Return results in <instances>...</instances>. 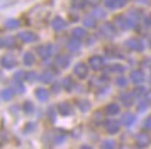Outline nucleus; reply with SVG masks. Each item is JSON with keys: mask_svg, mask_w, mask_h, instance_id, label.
<instances>
[{"mask_svg": "<svg viewBox=\"0 0 151 149\" xmlns=\"http://www.w3.org/2000/svg\"><path fill=\"white\" fill-rule=\"evenodd\" d=\"M113 24H115L118 28L123 29V31L130 29V28L134 25V24L132 22V20L127 17V14H118V16L113 18Z\"/></svg>", "mask_w": 151, "mask_h": 149, "instance_id": "f257e3e1", "label": "nucleus"}, {"mask_svg": "<svg viewBox=\"0 0 151 149\" xmlns=\"http://www.w3.org/2000/svg\"><path fill=\"white\" fill-rule=\"evenodd\" d=\"M99 34L105 39H112V38L116 36V25L112 22H104L99 27Z\"/></svg>", "mask_w": 151, "mask_h": 149, "instance_id": "f03ea898", "label": "nucleus"}, {"mask_svg": "<svg viewBox=\"0 0 151 149\" xmlns=\"http://www.w3.org/2000/svg\"><path fill=\"white\" fill-rule=\"evenodd\" d=\"M124 45H126V48L133 50V52H143L144 50V43L139 38H130L124 42Z\"/></svg>", "mask_w": 151, "mask_h": 149, "instance_id": "7ed1b4c3", "label": "nucleus"}, {"mask_svg": "<svg viewBox=\"0 0 151 149\" xmlns=\"http://www.w3.org/2000/svg\"><path fill=\"white\" fill-rule=\"evenodd\" d=\"M52 53H53V46L50 43H45V45H41L37 48V54L43 60L49 59L52 56Z\"/></svg>", "mask_w": 151, "mask_h": 149, "instance_id": "20e7f679", "label": "nucleus"}, {"mask_svg": "<svg viewBox=\"0 0 151 149\" xmlns=\"http://www.w3.org/2000/svg\"><path fill=\"white\" fill-rule=\"evenodd\" d=\"M48 137L50 138V144L59 145L66 141V133L65 131H53V133H48Z\"/></svg>", "mask_w": 151, "mask_h": 149, "instance_id": "39448f33", "label": "nucleus"}, {"mask_svg": "<svg viewBox=\"0 0 151 149\" xmlns=\"http://www.w3.org/2000/svg\"><path fill=\"white\" fill-rule=\"evenodd\" d=\"M73 73H74V75L77 77V78L84 80V78H87V75H88V67H87L86 63H77L74 66Z\"/></svg>", "mask_w": 151, "mask_h": 149, "instance_id": "423d86ee", "label": "nucleus"}, {"mask_svg": "<svg viewBox=\"0 0 151 149\" xmlns=\"http://www.w3.org/2000/svg\"><path fill=\"white\" fill-rule=\"evenodd\" d=\"M104 64H105V60H104V57L98 56V54H95V56H91V57H90V60H88V66H90V67H91L94 71L101 70L104 67Z\"/></svg>", "mask_w": 151, "mask_h": 149, "instance_id": "0eeeda50", "label": "nucleus"}, {"mask_svg": "<svg viewBox=\"0 0 151 149\" xmlns=\"http://www.w3.org/2000/svg\"><path fill=\"white\" fill-rule=\"evenodd\" d=\"M151 142V138H150V134L147 133H139L136 135V144L139 148H147Z\"/></svg>", "mask_w": 151, "mask_h": 149, "instance_id": "6e6552de", "label": "nucleus"}, {"mask_svg": "<svg viewBox=\"0 0 151 149\" xmlns=\"http://www.w3.org/2000/svg\"><path fill=\"white\" fill-rule=\"evenodd\" d=\"M0 64H1V67H4L6 70H11L17 66V60L14 56L6 54V56H3V57L0 59Z\"/></svg>", "mask_w": 151, "mask_h": 149, "instance_id": "1a4fd4ad", "label": "nucleus"}, {"mask_svg": "<svg viewBox=\"0 0 151 149\" xmlns=\"http://www.w3.org/2000/svg\"><path fill=\"white\" fill-rule=\"evenodd\" d=\"M18 38H20V41H22L24 43H32V42H35V41H38V35L31 31L20 32V34H18Z\"/></svg>", "mask_w": 151, "mask_h": 149, "instance_id": "9d476101", "label": "nucleus"}, {"mask_svg": "<svg viewBox=\"0 0 151 149\" xmlns=\"http://www.w3.org/2000/svg\"><path fill=\"white\" fill-rule=\"evenodd\" d=\"M56 109H58V113L62 114V116H70V114H73V106L69 102H60L59 105L56 106Z\"/></svg>", "mask_w": 151, "mask_h": 149, "instance_id": "9b49d317", "label": "nucleus"}, {"mask_svg": "<svg viewBox=\"0 0 151 149\" xmlns=\"http://www.w3.org/2000/svg\"><path fill=\"white\" fill-rule=\"evenodd\" d=\"M70 56H67V54H59L56 60H55V64L59 67V68H67L69 67V64H70Z\"/></svg>", "mask_w": 151, "mask_h": 149, "instance_id": "f8f14e48", "label": "nucleus"}, {"mask_svg": "<svg viewBox=\"0 0 151 149\" xmlns=\"http://www.w3.org/2000/svg\"><path fill=\"white\" fill-rule=\"evenodd\" d=\"M120 121H116V120H109V121H105V130L108 131L109 134H116L119 133L120 130Z\"/></svg>", "mask_w": 151, "mask_h": 149, "instance_id": "ddd939ff", "label": "nucleus"}, {"mask_svg": "<svg viewBox=\"0 0 151 149\" xmlns=\"http://www.w3.org/2000/svg\"><path fill=\"white\" fill-rule=\"evenodd\" d=\"M130 80H132V82H134V84H141L143 81L146 80V75L143 73V70L137 68L130 73Z\"/></svg>", "mask_w": 151, "mask_h": 149, "instance_id": "4468645a", "label": "nucleus"}, {"mask_svg": "<svg viewBox=\"0 0 151 149\" xmlns=\"http://www.w3.org/2000/svg\"><path fill=\"white\" fill-rule=\"evenodd\" d=\"M52 28H53L55 31H63V29H66L67 28V22L62 18V17H55L53 20H52Z\"/></svg>", "mask_w": 151, "mask_h": 149, "instance_id": "2eb2a0df", "label": "nucleus"}, {"mask_svg": "<svg viewBox=\"0 0 151 149\" xmlns=\"http://www.w3.org/2000/svg\"><path fill=\"white\" fill-rule=\"evenodd\" d=\"M120 123H122L123 125H126V127H132L136 123V116L130 112L124 113L123 116H122V118H120Z\"/></svg>", "mask_w": 151, "mask_h": 149, "instance_id": "dca6fc26", "label": "nucleus"}, {"mask_svg": "<svg viewBox=\"0 0 151 149\" xmlns=\"http://www.w3.org/2000/svg\"><path fill=\"white\" fill-rule=\"evenodd\" d=\"M119 99L122 101V103H123L124 106H132L133 105V101H134V96H133V93L132 92H122L120 93V96H119Z\"/></svg>", "mask_w": 151, "mask_h": 149, "instance_id": "f3484780", "label": "nucleus"}, {"mask_svg": "<svg viewBox=\"0 0 151 149\" xmlns=\"http://www.w3.org/2000/svg\"><path fill=\"white\" fill-rule=\"evenodd\" d=\"M127 17L132 20V22H133V24H137V22H140V20L143 18V13H141V10L132 9V10L127 13Z\"/></svg>", "mask_w": 151, "mask_h": 149, "instance_id": "a211bd4d", "label": "nucleus"}, {"mask_svg": "<svg viewBox=\"0 0 151 149\" xmlns=\"http://www.w3.org/2000/svg\"><path fill=\"white\" fill-rule=\"evenodd\" d=\"M119 112H120V106H119L116 102H112V103L106 105V107H105V113H106L108 116H115V114H118Z\"/></svg>", "mask_w": 151, "mask_h": 149, "instance_id": "6ab92c4d", "label": "nucleus"}, {"mask_svg": "<svg viewBox=\"0 0 151 149\" xmlns=\"http://www.w3.org/2000/svg\"><path fill=\"white\" fill-rule=\"evenodd\" d=\"M35 98L39 102H46L49 98V91L45 88H38V89H35Z\"/></svg>", "mask_w": 151, "mask_h": 149, "instance_id": "aec40b11", "label": "nucleus"}, {"mask_svg": "<svg viewBox=\"0 0 151 149\" xmlns=\"http://www.w3.org/2000/svg\"><path fill=\"white\" fill-rule=\"evenodd\" d=\"M55 78V73L52 71V70H45L42 74L39 75V80L42 81V82H45V84H49V82H52Z\"/></svg>", "mask_w": 151, "mask_h": 149, "instance_id": "412c9836", "label": "nucleus"}, {"mask_svg": "<svg viewBox=\"0 0 151 149\" xmlns=\"http://www.w3.org/2000/svg\"><path fill=\"white\" fill-rule=\"evenodd\" d=\"M22 63H24V66H27V67H31L35 63V54L32 52H25V53L22 54Z\"/></svg>", "mask_w": 151, "mask_h": 149, "instance_id": "4be33fe9", "label": "nucleus"}, {"mask_svg": "<svg viewBox=\"0 0 151 149\" xmlns=\"http://www.w3.org/2000/svg\"><path fill=\"white\" fill-rule=\"evenodd\" d=\"M67 48H69L70 52H77V50H80L81 41L80 39H77V38H71L70 41L67 42Z\"/></svg>", "mask_w": 151, "mask_h": 149, "instance_id": "5701e85b", "label": "nucleus"}, {"mask_svg": "<svg viewBox=\"0 0 151 149\" xmlns=\"http://www.w3.org/2000/svg\"><path fill=\"white\" fill-rule=\"evenodd\" d=\"M83 24H84V27H87V28H95L97 27V18L92 16V14H90V16L84 17Z\"/></svg>", "mask_w": 151, "mask_h": 149, "instance_id": "b1692460", "label": "nucleus"}, {"mask_svg": "<svg viewBox=\"0 0 151 149\" xmlns=\"http://www.w3.org/2000/svg\"><path fill=\"white\" fill-rule=\"evenodd\" d=\"M71 35H73V38H77V39H80L81 41V39H84V38L87 36V31L81 27H76V28H73Z\"/></svg>", "mask_w": 151, "mask_h": 149, "instance_id": "393cba45", "label": "nucleus"}, {"mask_svg": "<svg viewBox=\"0 0 151 149\" xmlns=\"http://www.w3.org/2000/svg\"><path fill=\"white\" fill-rule=\"evenodd\" d=\"M14 88H6L0 92V98L3 99V101H11L13 99V96H14Z\"/></svg>", "mask_w": 151, "mask_h": 149, "instance_id": "a878e982", "label": "nucleus"}, {"mask_svg": "<svg viewBox=\"0 0 151 149\" xmlns=\"http://www.w3.org/2000/svg\"><path fill=\"white\" fill-rule=\"evenodd\" d=\"M20 20H17V18H9V20H6L4 21V28L7 29H17V28L20 27Z\"/></svg>", "mask_w": 151, "mask_h": 149, "instance_id": "bb28decb", "label": "nucleus"}, {"mask_svg": "<svg viewBox=\"0 0 151 149\" xmlns=\"http://www.w3.org/2000/svg\"><path fill=\"white\" fill-rule=\"evenodd\" d=\"M77 107L80 109L81 112L86 113L91 109V102L87 101V99H80V101H77Z\"/></svg>", "mask_w": 151, "mask_h": 149, "instance_id": "cd10ccee", "label": "nucleus"}, {"mask_svg": "<svg viewBox=\"0 0 151 149\" xmlns=\"http://www.w3.org/2000/svg\"><path fill=\"white\" fill-rule=\"evenodd\" d=\"M91 14L95 17L97 20H105V18H106V11H105V9H101V7H95V9L92 10Z\"/></svg>", "mask_w": 151, "mask_h": 149, "instance_id": "c85d7f7f", "label": "nucleus"}, {"mask_svg": "<svg viewBox=\"0 0 151 149\" xmlns=\"http://www.w3.org/2000/svg\"><path fill=\"white\" fill-rule=\"evenodd\" d=\"M62 86H63V89H66V91H71L76 86L73 78H71V77H66V78H63V81H62Z\"/></svg>", "mask_w": 151, "mask_h": 149, "instance_id": "c756f323", "label": "nucleus"}, {"mask_svg": "<svg viewBox=\"0 0 151 149\" xmlns=\"http://www.w3.org/2000/svg\"><path fill=\"white\" fill-rule=\"evenodd\" d=\"M22 112L25 113V114H31V113L35 112V106H34V103L31 101H25L22 103Z\"/></svg>", "mask_w": 151, "mask_h": 149, "instance_id": "7c9ffc66", "label": "nucleus"}, {"mask_svg": "<svg viewBox=\"0 0 151 149\" xmlns=\"http://www.w3.org/2000/svg\"><path fill=\"white\" fill-rule=\"evenodd\" d=\"M13 88L18 93H24L25 92V86L22 84V81H20V80H13Z\"/></svg>", "mask_w": 151, "mask_h": 149, "instance_id": "2f4dec72", "label": "nucleus"}, {"mask_svg": "<svg viewBox=\"0 0 151 149\" xmlns=\"http://www.w3.org/2000/svg\"><path fill=\"white\" fill-rule=\"evenodd\" d=\"M124 70H126V67H124V66H122V64H112V66H109V71H111V73L122 74Z\"/></svg>", "mask_w": 151, "mask_h": 149, "instance_id": "473e14b6", "label": "nucleus"}, {"mask_svg": "<svg viewBox=\"0 0 151 149\" xmlns=\"http://www.w3.org/2000/svg\"><path fill=\"white\" fill-rule=\"evenodd\" d=\"M39 78V75L35 73V71H27L25 73V77H24V80H27L28 82H34V81H37Z\"/></svg>", "mask_w": 151, "mask_h": 149, "instance_id": "72a5a7b5", "label": "nucleus"}, {"mask_svg": "<svg viewBox=\"0 0 151 149\" xmlns=\"http://www.w3.org/2000/svg\"><path fill=\"white\" fill-rule=\"evenodd\" d=\"M88 4V0H71V6L74 9H84Z\"/></svg>", "mask_w": 151, "mask_h": 149, "instance_id": "f704fd0d", "label": "nucleus"}, {"mask_svg": "<svg viewBox=\"0 0 151 149\" xmlns=\"http://www.w3.org/2000/svg\"><path fill=\"white\" fill-rule=\"evenodd\" d=\"M115 146H116V142L113 139H105V141H102V144H101V148H104V149H113Z\"/></svg>", "mask_w": 151, "mask_h": 149, "instance_id": "c9c22d12", "label": "nucleus"}, {"mask_svg": "<svg viewBox=\"0 0 151 149\" xmlns=\"http://www.w3.org/2000/svg\"><path fill=\"white\" fill-rule=\"evenodd\" d=\"M92 121L95 123V124H101V123H104V113H102V110H98V112L94 114Z\"/></svg>", "mask_w": 151, "mask_h": 149, "instance_id": "e433bc0d", "label": "nucleus"}, {"mask_svg": "<svg viewBox=\"0 0 151 149\" xmlns=\"http://www.w3.org/2000/svg\"><path fill=\"white\" fill-rule=\"evenodd\" d=\"M18 0H0V10L1 9H7V7H10V6L16 4Z\"/></svg>", "mask_w": 151, "mask_h": 149, "instance_id": "4c0bfd02", "label": "nucleus"}, {"mask_svg": "<svg viewBox=\"0 0 151 149\" xmlns=\"http://www.w3.org/2000/svg\"><path fill=\"white\" fill-rule=\"evenodd\" d=\"M105 53H106V56H108V57H122V56H120V53H119L116 49H113V48H108L106 50H105Z\"/></svg>", "mask_w": 151, "mask_h": 149, "instance_id": "58836bf2", "label": "nucleus"}, {"mask_svg": "<svg viewBox=\"0 0 151 149\" xmlns=\"http://www.w3.org/2000/svg\"><path fill=\"white\" fill-rule=\"evenodd\" d=\"M35 128H37V124L31 121V123H28L27 125L24 127V130H22V131H24V134H29V133H32Z\"/></svg>", "mask_w": 151, "mask_h": 149, "instance_id": "ea45409f", "label": "nucleus"}, {"mask_svg": "<svg viewBox=\"0 0 151 149\" xmlns=\"http://www.w3.org/2000/svg\"><path fill=\"white\" fill-rule=\"evenodd\" d=\"M144 92H146V89H144L143 86H137V88H134V91H133L132 93H133V96H134V98H140Z\"/></svg>", "mask_w": 151, "mask_h": 149, "instance_id": "a19ab883", "label": "nucleus"}, {"mask_svg": "<svg viewBox=\"0 0 151 149\" xmlns=\"http://www.w3.org/2000/svg\"><path fill=\"white\" fill-rule=\"evenodd\" d=\"M148 105H150V103H148V102H147V101H141L140 103L137 105V110H139V112H140V113L146 112V109H147V107H148Z\"/></svg>", "mask_w": 151, "mask_h": 149, "instance_id": "79ce46f5", "label": "nucleus"}, {"mask_svg": "<svg viewBox=\"0 0 151 149\" xmlns=\"http://www.w3.org/2000/svg\"><path fill=\"white\" fill-rule=\"evenodd\" d=\"M4 46H7V48H13V46H16V39L13 36H9L4 39Z\"/></svg>", "mask_w": 151, "mask_h": 149, "instance_id": "37998d69", "label": "nucleus"}, {"mask_svg": "<svg viewBox=\"0 0 151 149\" xmlns=\"http://www.w3.org/2000/svg\"><path fill=\"white\" fill-rule=\"evenodd\" d=\"M116 85L124 88V86L127 85V78H124V77H119V78H116Z\"/></svg>", "mask_w": 151, "mask_h": 149, "instance_id": "c03bdc74", "label": "nucleus"}, {"mask_svg": "<svg viewBox=\"0 0 151 149\" xmlns=\"http://www.w3.org/2000/svg\"><path fill=\"white\" fill-rule=\"evenodd\" d=\"M143 127H144V130H147V131H151V114L146 118V120H144V123H143Z\"/></svg>", "mask_w": 151, "mask_h": 149, "instance_id": "a18cd8bd", "label": "nucleus"}, {"mask_svg": "<svg viewBox=\"0 0 151 149\" xmlns=\"http://www.w3.org/2000/svg\"><path fill=\"white\" fill-rule=\"evenodd\" d=\"M105 6H106L108 9H118L116 0H105Z\"/></svg>", "mask_w": 151, "mask_h": 149, "instance_id": "49530a36", "label": "nucleus"}, {"mask_svg": "<svg viewBox=\"0 0 151 149\" xmlns=\"http://www.w3.org/2000/svg\"><path fill=\"white\" fill-rule=\"evenodd\" d=\"M56 113H58V112H55L53 107H50V109L48 110V117H49V120H50V121H55V120H56Z\"/></svg>", "mask_w": 151, "mask_h": 149, "instance_id": "de8ad7c7", "label": "nucleus"}, {"mask_svg": "<svg viewBox=\"0 0 151 149\" xmlns=\"http://www.w3.org/2000/svg\"><path fill=\"white\" fill-rule=\"evenodd\" d=\"M24 77H25V73H24V71H17L16 74H14V80H20V81H21Z\"/></svg>", "mask_w": 151, "mask_h": 149, "instance_id": "09e8293b", "label": "nucleus"}, {"mask_svg": "<svg viewBox=\"0 0 151 149\" xmlns=\"http://www.w3.org/2000/svg\"><path fill=\"white\" fill-rule=\"evenodd\" d=\"M144 27L146 28H151V14L150 16H147L144 18Z\"/></svg>", "mask_w": 151, "mask_h": 149, "instance_id": "8fccbe9b", "label": "nucleus"}, {"mask_svg": "<svg viewBox=\"0 0 151 149\" xmlns=\"http://www.w3.org/2000/svg\"><path fill=\"white\" fill-rule=\"evenodd\" d=\"M127 1H129V0H116V4H118V9H119V7H123V6L126 4Z\"/></svg>", "mask_w": 151, "mask_h": 149, "instance_id": "3c124183", "label": "nucleus"}, {"mask_svg": "<svg viewBox=\"0 0 151 149\" xmlns=\"http://www.w3.org/2000/svg\"><path fill=\"white\" fill-rule=\"evenodd\" d=\"M146 101L151 105V89L148 91V92H146Z\"/></svg>", "mask_w": 151, "mask_h": 149, "instance_id": "603ef678", "label": "nucleus"}, {"mask_svg": "<svg viewBox=\"0 0 151 149\" xmlns=\"http://www.w3.org/2000/svg\"><path fill=\"white\" fill-rule=\"evenodd\" d=\"M59 88H60L59 84H58V85L55 84V85H53V92H59Z\"/></svg>", "mask_w": 151, "mask_h": 149, "instance_id": "864d4df0", "label": "nucleus"}, {"mask_svg": "<svg viewBox=\"0 0 151 149\" xmlns=\"http://www.w3.org/2000/svg\"><path fill=\"white\" fill-rule=\"evenodd\" d=\"M144 64H147V66H148V68H151V59L146 60V61H144Z\"/></svg>", "mask_w": 151, "mask_h": 149, "instance_id": "5fc2aeb1", "label": "nucleus"}, {"mask_svg": "<svg viewBox=\"0 0 151 149\" xmlns=\"http://www.w3.org/2000/svg\"><path fill=\"white\" fill-rule=\"evenodd\" d=\"M3 46H4V39H1V38H0V49L3 48Z\"/></svg>", "mask_w": 151, "mask_h": 149, "instance_id": "6e6d98bb", "label": "nucleus"}, {"mask_svg": "<svg viewBox=\"0 0 151 149\" xmlns=\"http://www.w3.org/2000/svg\"><path fill=\"white\" fill-rule=\"evenodd\" d=\"M98 1H99V0H88V3H94V4H95V3H98Z\"/></svg>", "mask_w": 151, "mask_h": 149, "instance_id": "4d7b16f0", "label": "nucleus"}, {"mask_svg": "<svg viewBox=\"0 0 151 149\" xmlns=\"http://www.w3.org/2000/svg\"><path fill=\"white\" fill-rule=\"evenodd\" d=\"M137 1H141V3H147V0H137Z\"/></svg>", "mask_w": 151, "mask_h": 149, "instance_id": "13d9d810", "label": "nucleus"}, {"mask_svg": "<svg viewBox=\"0 0 151 149\" xmlns=\"http://www.w3.org/2000/svg\"><path fill=\"white\" fill-rule=\"evenodd\" d=\"M150 84H151V77H150Z\"/></svg>", "mask_w": 151, "mask_h": 149, "instance_id": "bf43d9fd", "label": "nucleus"}]
</instances>
